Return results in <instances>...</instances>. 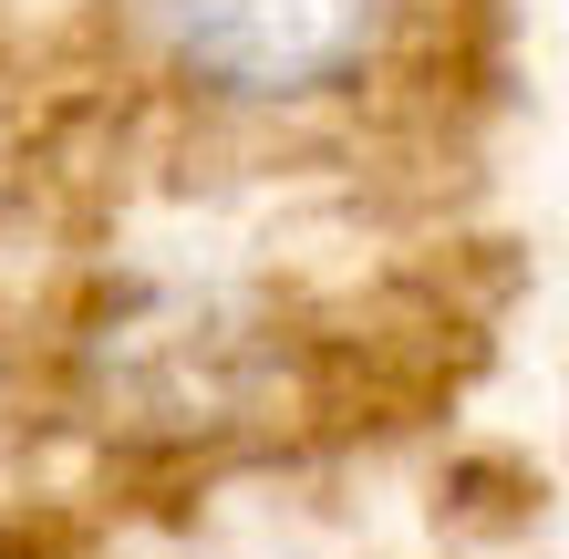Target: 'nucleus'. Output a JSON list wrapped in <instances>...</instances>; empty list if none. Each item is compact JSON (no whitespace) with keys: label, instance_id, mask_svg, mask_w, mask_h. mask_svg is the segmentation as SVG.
I'll return each mask as SVG.
<instances>
[{"label":"nucleus","instance_id":"1","mask_svg":"<svg viewBox=\"0 0 569 559\" xmlns=\"http://www.w3.org/2000/svg\"><path fill=\"white\" fill-rule=\"evenodd\" d=\"M114 73L197 136H331L435 52V0H104Z\"/></svg>","mask_w":569,"mask_h":559}]
</instances>
